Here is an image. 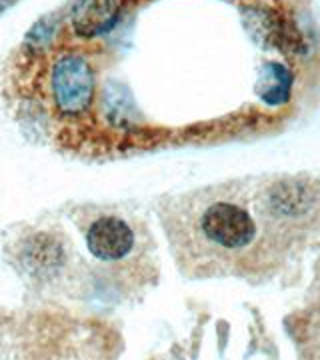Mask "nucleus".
<instances>
[{"instance_id": "obj_7", "label": "nucleus", "mask_w": 320, "mask_h": 360, "mask_svg": "<svg viewBox=\"0 0 320 360\" xmlns=\"http://www.w3.org/2000/svg\"><path fill=\"white\" fill-rule=\"evenodd\" d=\"M14 0H0V13H4L11 4H13Z\"/></svg>"}, {"instance_id": "obj_4", "label": "nucleus", "mask_w": 320, "mask_h": 360, "mask_svg": "<svg viewBox=\"0 0 320 360\" xmlns=\"http://www.w3.org/2000/svg\"><path fill=\"white\" fill-rule=\"evenodd\" d=\"M49 94L58 115H84L94 98V70L89 58L78 52L60 54L51 66Z\"/></svg>"}, {"instance_id": "obj_2", "label": "nucleus", "mask_w": 320, "mask_h": 360, "mask_svg": "<svg viewBox=\"0 0 320 360\" xmlns=\"http://www.w3.org/2000/svg\"><path fill=\"white\" fill-rule=\"evenodd\" d=\"M68 217L90 258L118 292L136 295L156 276L154 238L144 217L122 205L84 202Z\"/></svg>"}, {"instance_id": "obj_1", "label": "nucleus", "mask_w": 320, "mask_h": 360, "mask_svg": "<svg viewBox=\"0 0 320 360\" xmlns=\"http://www.w3.org/2000/svg\"><path fill=\"white\" fill-rule=\"evenodd\" d=\"M316 208L305 180H226L160 196L156 217L184 276H258L282 250V232Z\"/></svg>"}, {"instance_id": "obj_5", "label": "nucleus", "mask_w": 320, "mask_h": 360, "mask_svg": "<svg viewBox=\"0 0 320 360\" xmlns=\"http://www.w3.org/2000/svg\"><path fill=\"white\" fill-rule=\"evenodd\" d=\"M118 14V0H78L70 11L68 22L80 39H94L116 25Z\"/></svg>"}, {"instance_id": "obj_6", "label": "nucleus", "mask_w": 320, "mask_h": 360, "mask_svg": "<svg viewBox=\"0 0 320 360\" xmlns=\"http://www.w3.org/2000/svg\"><path fill=\"white\" fill-rule=\"evenodd\" d=\"M290 94V72L281 65H269L262 75L260 96L267 103H284Z\"/></svg>"}, {"instance_id": "obj_3", "label": "nucleus", "mask_w": 320, "mask_h": 360, "mask_svg": "<svg viewBox=\"0 0 320 360\" xmlns=\"http://www.w3.org/2000/svg\"><path fill=\"white\" fill-rule=\"evenodd\" d=\"M8 262L25 278L39 286L63 283L72 269V248L68 236L54 229L26 226L6 245Z\"/></svg>"}]
</instances>
